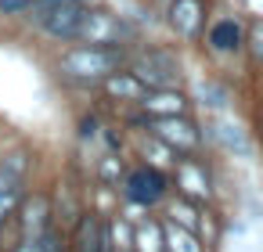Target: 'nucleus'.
<instances>
[{
	"label": "nucleus",
	"instance_id": "obj_1",
	"mask_svg": "<svg viewBox=\"0 0 263 252\" xmlns=\"http://www.w3.org/2000/svg\"><path fill=\"white\" fill-rule=\"evenodd\" d=\"M126 51L119 44H80L58 58V72L76 83H105L116 69H123Z\"/></svg>",
	"mask_w": 263,
	"mask_h": 252
},
{
	"label": "nucleus",
	"instance_id": "obj_2",
	"mask_svg": "<svg viewBox=\"0 0 263 252\" xmlns=\"http://www.w3.org/2000/svg\"><path fill=\"white\" fill-rule=\"evenodd\" d=\"M148 130H152L155 141H162L177 155H195L198 144H202V130L187 115H152L148 119Z\"/></svg>",
	"mask_w": 263,
	"mask_h": 252
},
{
	"label": "nucleus",
	"instance_id": "obj_3",
	"mask_svg": "<svg viewBox=\"0 0 263 252\" xmlns=\"http://www.w3.org/2000/svg\"><path fill=\"white\" fill-rule=\"evenodd\" d=\"M130 36H134V26H126L119 15L90 11V8H87V15L80 22V33H76L80 44H123Z\"/></svg>",
	"mask_w": 263,
	"mask_h": 252
},
{
	"label": "nucleus",
	"instance_id": "obj_4",
	"mask_svg": "<svg viewBox=\"0 0 263 252\" xmlns=\"http://www.w3.org/2000/svg\"><path fill=\"white\" fill-rule=\"evenodd\" d=\"M130 72H137V76L148 83V90H152V87H173L177 76H180V62H177L173 54L159 51V47H148V51H141V54L134 58Z\"/></svg>",
	"mask_w": 263,
	"mask_h": 252
},
{
	"label": "nucleus",
	"instance_id": "obj_5",
	"mask_svg": "<svg viewBox=\"0 0 263 252\" xmlns=\"http://www.w3.org/2000/svg\"><path fill=\"white\" fill-rule=\"evenodd\" d=\"M83 15H87V0H54L51 11H47L44 22H40V29H44L51 40H62V44H65V40H76Z\"/></svg>",
	"mask_w": 263,
	"mask_h": 252
},
{
	"label": "nucleus",
	"instance_id": "obj_6",
	"mask_svg": "<svg viewBox=\"0 0 263 252\" xmlns=\"http://www.w3.org/2000/svg\"><path fill=\"white\" fill-rule=\"evenodd\" d=\"M166 173L155 169V166H141L134 169L126 180H123V198L134 202V205H155L162 195H166Z\"/></svg>",
	"mask_w": 263,
	"mask_h": 252
},
{
	"label": "nucleus",
	"instance_id": "obj_7",
	"mask_svg": "<svg viewBox=\"0 0 263 252\" xmlns=\"http://www.w3.org/2000/svg\"><path fill=\"white\" fill-rule=\"evenodd\" d=\"M170 26L180 40H198L205 33V4L202 0H173L170 4Z\"/></svg>",
	"mask_w": 263,
	"mask_h": 252
},
{
	"label": "nucleus",
	"instance_id": "obj_8",
	"mask_svg": "<svg viewBox=\"0 0 263 252\" xmlns=\"http://www.w3.org/2000/svg\"><path fill=\"white\" fill-rule=\"evenodd\" d=\"M177 187H180V195L191 198V202H209V195H213L205 166L195 162L191 155H184V159L177 162Z\"/></svg>",
	"mask_w": 263,
	"mask_h": 252
},
{
	"label": "nucleus",
	"instance_id": "obj_9",
	"mask_svg": "<svg viewBox=\"0 0 263 252\" xmlns=\"http://www.w3.org/2000/svg\"><path fill=\"white\" fill-rule=\"evenodd\" d=\"M47 230H51V205H47V198L44 195L26 198L22 202V238L29 245H36Z\"/></svg>",
	"mask_w": 263,
	"mask_h": 252
},
{
	"label": "nucleus",
	"instance_id": "obj_10",
	"mask_svg": "<svg viewBox=\"0 0 263 252\" xmlns=\"http://www.w3.org/2000/svg\"><path fill=\"white\" fill-rule=\"evenodd\" d=\"M141 108L148 115H184L187 112V98L173 87H152L141 101Z\"/></svg>",
	"mask_w": 263,
	"mask_h": 252
},
{
	"label": "nucleus",
	"instance_id": "obj_11",
	"mask_svg": "<svg viewBox=\"0 0 263 252\" xmlns=\"http://www.w3.org/2000/svg\"><path fill=\"white\" fill-rule=\"evenodd\" d=\"M105 94L108 98H119V101H144V94H148V83L137 76V72H112V76H105Z\"/></svg>",
	"mask_w": 263,
	"mask_h": 252
},
{
	"label": "nucleus",
	"instance_id": "obj_12",
	"mask_svg": "<svg viewBox=\"0 0 263 252\" xmlns=\"http://www.w3.org/2000/svg\"><path fill=\"white\" fill-rule=\"evenodd\" d=\"M213 141H216L227 155H238V159H245V155L252 151V141H249L245 130H241L238 123H231V119H220V123L213 126Z\"/></svg>",
	"mask_w": 263,
	"mask_h": 252
},
{
	"label": "nucleus",
	"instance_id": "obj_13",
	"mask_svg": "<svg viewBox=\"0 0 263 252\" xmlns=\"http://www.w3.org/2000/svg\"><path fill=\"white\" fill-rule=\"evenodd\" d=\"M209 47L216 51V54H231V51H238L241 44H245V33H241V26L234 22V18H223V22H216L213 29H209Z\"/></svg>",
	"mask_w": 263,
	"mask_h": 252
},
{
	"label": "nucleus",
	"instance_id": "obj_14",
	"mask_svg": "<svg viewBox=\"0 0 263 252\" xmlns=\"http://www.w3.org/2000/svg\"><path fill=\"white\" fill-rule=\"evenodd\" d=\"M162 234H166V248H170V252H202L195 230L180 227L177 220H166V223H162Z\"/></svg>",
	"mask_w": 263,
	"mask_h": 252
},
{
	"label": "nucleus",
	"instance_id": "obj_15",
	"mask_svg": "<svg viewBox=\"0 0 263 252\" xmlns=\"http://www.w3.org/2000/svg\"><path fill=\"white\" fill-rule=\"evenodd\" d=\"M162 245H166L162 223L148 220V223H141V227L134 230V248H141V252H162Z\"/></svg>",
	"mask_w": 263,
	"mask_h": 252
},
{
	"label": "nucleus",
	"instance_id": "obj_16",
	"mask_svg": "<svg viewBox=\"0 0 263 252\" xmlns=\"http://www.w3.org/2000/svg\"><path fill=\"white\" fill-rule=\"evenodd\" d=\"M195 212H198V202H191V198H184V195L170 205V220H180V227H187V230H198Z\"/></svg>",
	"mask_w": 263,
	"mask_h": 252
},
{
	"label": "nucleus",
	"instance_id": "obj_17",
	"mask_svg": "<svg viewBox=\"0 0 263 252\" xmlns=\"http://www.w3.org/2000/svg\"><path fill=\"white\" fill-rule=\"evenodd\" d=\"M198 98H202V105H209V108H216V112H223V108L231 105V98H227V90H223L220 83H202V87H198Z\"/></svg>",
	"mask_w": 263,
	"mask_h": 252
},
{
	"label": "nucleus",
	"instance_id": "obj_18",
	"mask_svg": "<svg viewBox=\"0 0 263 252\" xmlns=\"http://www.w3.org/2000/svg\"><path fill=\"white\" fill-rule=\"evenodd\" d=\"M245 44H249L252 62L263 69V18H256V22H252V29H249V36H245Z\"/></svg>",
	"mask_w": 263,
	"mask_h": 252
},
{
	"label": "nucleus",
	"instance_id": "obj_19",
	"mask_svg": "<svg viewBox=\"0 0 263 252\" xmlns=\"http://www.w3.org/2000/svg\"><path fill=\"white\" fill-rule=\"evenodd\" d=\"M112 241H116V248L130 252V248H134V230H130L123 220H116V223H112Z\"/></svg>",
	"mask_w": 263,
	"mask_h": 252
},
{
	"label": "nucleus",
	"instance_id": "obj_20",
	"mask_svg": "<svg viewBox=\"0 0 263 252\" xmlns=\"http://www.w3.org/2000/svg\"><path fill=\"white\" fill-rule=\"evenodd\" d=\"M15 209H18V191H4L0 195V223L8 216H15Z\"/></svg>",
	"mask_w": 263,
	"mask_h": 252
},
{
	"label": "nucleus",
	"instance_id": "obj_21",
	"mask_svg": "<svg viewBox=\"0 0 263 252\" xmlns=\"http://www.w3.org/2000/svg\"><path fill=\"white\" fill-rule=\"evenodd\" d=\"M36 248H40V252H65V245H62V238H58L54 230H47V234L36 241Z\"/></svg>",
	"mask_w": 263,
	"mask_h": 252
},
{
	"label": "nucleus",
	"instance_id": "obj_22",
	"mask_svg": "<svg viewBox=\"0 0 263 252\" xmlns=\"http://www.w3.org/2000/svg\"><path fill=\"white\" fill-rule=\"evenodd\" d=\"M4 191H18V177L0 162V195H4Z\"/></svg>",
	"mask_w": 263,
	"mask_h": 252
},
{
	"label": "nucleus",
	"instance_id": "obj_23",
	"mask_svg": "<svg viewBox=\"0 0 263 252\" xmlns=\"http://www.w3.org/2000/svg\"><path fill=\"white\" fill-rule=\"evenodd\" d=\"M33 0H0V15H22Z\"/></svg>",
	"mask_w": 263,
	"mask_h": 252
},
{
	"label": "nucleus",
	"instance_id": "obj_24",
	"mask_svg": "<svg viewBox=\"0 0 263 252\" xmlns=\"http://www.w3.org/2000/svg\"><path fill=\"white\" fill-rule=\"evenodd\" d=\"M15 252H40V248H36V245H29V241H22V245H18Z\"/></svg>",
	"mask_w": 263,
	"mask_h": 252
},
{
	"label": "nucleus",
	"instance_id": "obj_25",
	"mask_svg": "<svg viewBox=\"0 0 263 252\" xmlns=\"http://www.w3.org/2000/svg\"><path fill=\"white\" fill-rule=\"evenodd\" d=\"M116 252H123V248H116Z\"/></svg>",
	"mask_w": 263,
	"mask_h": 252
}]
</instances>
